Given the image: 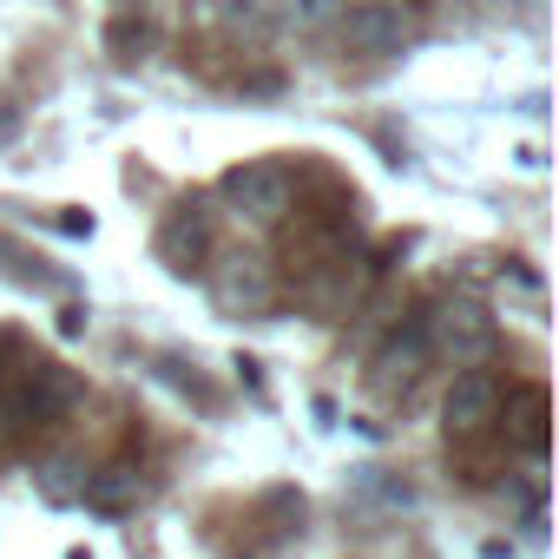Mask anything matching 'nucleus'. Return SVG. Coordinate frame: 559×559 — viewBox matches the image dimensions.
Wrapping results in <instances>:
<instances>
[{
  "instance_id": "obj_1",
  "label": "nucleus",
  "mask_w": 559,
  "mask_h": 559,
  "mask_svg": "<svg viewBox=\"0 0 559 559\" xmlns=\"http://www.w3.org/2000/svg\"><path fill=\"white\" fill-rule=\"evenodd\" d=\"M421 343H428V356H441L454 369H480L493 349V317L474 297H441L435 317L421 323Z\"/></svg>"
},
{
  "instance_id": "obj_10",
  "label": "nucleus",
  "mask_w": 559,
  "mask_h": 559,
  "mask_svg": "<svg viewBox=\"0 0 559 559\" xmlns=\"http://www.w3.org/2000/svg\"><path fill=\"white\" fill-rule=\"evenodd\" d=\"M119 8H145V0H119Z\"/></svg>"
},
{
  "instance_id": "obj_8",
  "label": "nucleus",
  "mask_w": 559,
  "mask_h": 559,
  "mask_svg": "<svg viewBox=\"0 0 559 559\" xmlns=\"http://www.w3.org/2000/svg\"><path fill=\"white\" fill-rule=\"evenodd\" d=\"M106 47H112L119 60H145V53L158 47V34H152V21H139V14H119V21L106 27Z\"/></svg>"
},
{
  "instance_id": "obj_6",
  "label": "nucleus",
  "mask_w": 559,
  "mask_h": 559,
  "mask_svg": "<svg viewBox=\"0 0 559 559\" xmlns=\"http://www.w3.org/2000/svg\"><path fill=\"white\" fill-rule=\"evenodd\" d=\"M204 243H211V224H204L198 204H178V211L165 217V230H158V250H165V263H178V270H185Z\"/></svg>"
},
{
  "instance_id": "obj_5",
  "label": "nucleus",
  "mask_w": 559,
  "mask_h": 559,
  "mask_svg": "<svg viewBox=\"0 0 559 559\" xmlns=\"http://www.w3.org/2000/svg\"><path fill=\"white\" fill-rule=\"evenodd\" d=\"M211 297H217V310H230V317H257V310H270L276 284H270L263 257H224L217 276H211Z\"/></svg>"
},
{
  "instance_id": "obj_9",
  "label": "nucleus",
  "mask_w": 559,
  "mask_h": 559,
  "mask_svg": "<svg viewBox=\"0 0 559 559\" xmlns=\"http://www.w3.org/2000/svg\"><path fill=\"white\" fill-rule=\"evenodd\" d=\"M270 8H276V34H284V27H323V21H336L343 0H270Z\"/></svg>"
},
{
  "instance_id": "obj_2",
  "label": "nucleus",
  "mask_w": 559,
  "mask_h": 559,
  "mask_svg": "<svg viewBox=\"0 0 559 559\" xmlns=\"http://www.w3.org/2000/svg\"><path fill=\"white\" fill-rule=\"evenodd\" d=\"M224 198H230V211L243 217V224H284V211L297 204V178H290V165L284 158H257V165H237V171H224Z\"/></svg>"
},
{
  "instance_id": "obj_4",
  "label": "nucleus",
  "mask_w": 559,
  "mask_h": 559,
  "mask_svg": "<svg viewBox=\"0 0 559 559\" xmlns=\"http://www.w3.org/2000/svg\"><path fill=\"white\" fill-rule=\"evenodd\" d=\"M500 376L493 369H461L454 376V389H448V402H441V421H448V435L454 441H474V435H487L493 421H500Z\"/></svg>"
},
{
  "instance_id": "obj_7",
  "label": "nucleus",
  "mask_w": 559,
  "mask_h": 559,
  "mask_svg": "<svg viewBox=\"0 0 559 559\" xmlns=\"http://www.w3.org/2000/svg\"><path fill=\"white\" fill-rule=\"evenodd\" d=\"M421 356H428V343H421V330H408V336H395V343H389V349L376 356V382H382V389H395V382L408 389V382L421 376Z\"/></svg>"
},
{
  "instance_id": "obj_3",
  "label": "nucleus",
  "mask_w": 559,
  "mask_h": 559,
  "mask_svg": "<svg viewBox=\"0 0 559 559\" xmlns=\"http://www.w3.org/2000/svg\"><path fill=\"white\" fill-rule=\"evenodd\" d=\"M343 40H349V53L395 60L415 40V8L408 0H356V8L343 14Z\"/></svg>"
}]
</instances>
